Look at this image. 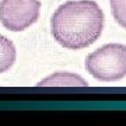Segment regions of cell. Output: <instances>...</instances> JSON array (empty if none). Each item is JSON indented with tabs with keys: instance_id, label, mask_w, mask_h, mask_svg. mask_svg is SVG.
I'll return each instance as SVG.
<instances>
[{
	"instance_id": "obj_1",
	"label": "cell",
	"mask_w": 126,
	"mask_h": 126,
	"mask_svg": "<svg viewBox=\"0 0 126 126\" xmlns=\"http://www.w3.org/2000/svg\"><path fill=\"white\" fill-rule=\"evenodd\" d=\"M104 11L93 0H72L59 6L50 17L53 39L66 49L88 48L104 30Z\"/></svg>"
},
{
	"instance_id": "obj_2",
	"label": "cell",
	"mask_w": 126,
	"mask_h": 126,
	"mask_svg": "<svg viewBox=\"0 0 126 126\" xmlns=\"http://www.w3.org/2000/svg\"><path fill=\"white\" fill-rule=\"evenodd\" d=\"M86 69L99 81H118L126 76V46L107 44L91 52L86 59Z\"/></svg>"
},
{
	"instance_id": "obj_3",
	"label": "cell",
	"mask_w": 126,
	"mask_h": 126,
	"mask_svg": "<svg viewBox=\"0 0 126 126\" xmlns=\"http://www.w3.org/2000/svg\"><path fill=\"white\" fill-rule=\"evenodd\" d=\"M39 11V0H1L0 23L9 31L20 32L36 23Z\"/></svg>"
},
{
	"instance_id": "obj_4",
	"label": "cell",
	"mask_w": 126,
	"mask_h": 126,
	"mask_svg": "<svg viewBox=\"0 0 126 126\" xmlns=\"http://www.w3.org/2000/svg\"><path fill=\"white\" fill-rule=\"evenodd\" d=\"M38 86H87V81L72 73L59 72L39 81Z\"/></svg>"
},
{
	"instance_id": "obj_5",
	"label": "cell",
	"mask_w": 126,
	"mask_h": 126,
	"mask_svg": "<svg viewBox=\"0 0 126 126\" xmlns=\"http://www.w3.org/2000/svg\"><path fill=\"white\" fill-rule=\"evenodd\" d=\"M16 62V48L13 42L0 34V73L7 72Z\"/></svg>"
},
{
	"instance_id": "obj_6",
	"label": "cell",
	"mask_w": 126,
	"mask_h": 126,
	"mask_svg": "<svg viewBox=\"0 0 126 126\" xmlns=\"http://www.w3.org/2000/svg\"><path fill=\"white\" fill-rule=\"evenodd\" d=\"M109 3L115 21L126 30V0H109Z\"/></svg>"
}]
</instances>
